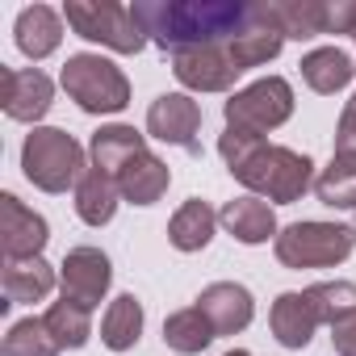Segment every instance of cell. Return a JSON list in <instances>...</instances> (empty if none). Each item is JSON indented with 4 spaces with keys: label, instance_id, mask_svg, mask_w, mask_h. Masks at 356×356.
Segmentation results:
<instances>
[{
    "label": "cell",
    "instance_id": "obj_29",
    "mask_svg": "<svg viewBox=\"0 0 356 356\" xmlns=\"http://www.w3.org/2000/svg\"><path fill=\"white\" fill-rule=\"evenodd\" d=\"M335 159H356V97L339 113V126H335Z\"/></svg>",
    "mask_w": 356,
    "mask_h": 356
},
{
    "label": "cell",
    "instance_id": "obj_18",
    "mask_svg": "<svg viewBox=\"0 0 356 356\" xmlns=\"http://www.w3.org/2000/svg\"><path fill=\"white\" fill-rule=\"evenodd\" d=\"M59 38H63V17L55 9H47V5L22 9V17H17V47H22V55H30L38 63L47 55H55Z\"/></svg>",
    "mask_w": 356,
    "mask_h": 356
},
{
    "label": "cell",
    "instance_id": "obj_9",
    "mask_svg": "<svg viewBox=\"0 0 356 356\" xmlns=\"http://www.w3.org/2000/svg\"><path fill=\"white\" fill-rule=\"evenodd\" d=\"M197 130H202V105L189 92H163V97L151 101V109H147V134L151 138L197 155L202 151Z\"/></svg>",
    "mask_w": 356,
    "mask_h": 356
},
{
    "label": "cell",
    "instance_id": "obj_28",
    "mask_svg": "<svg viewBox=\"0 0 356 356\" xmlns=\"http://www.w3.org/2000/svg\"><path fill=\"white\" fill-rule=\"evenodd\" d=\"M88 314H92V310H84V306L59 298L42 318H47V327L55 331V339H59L63 348H84L88 335H92V318H88Z\"/></svg>",
    "mask_w": 356,
    "mask_h": 356
},
{
    "label": "cell",
    "instance_id": "obj_3",
    "mask_svg": "<svg viewBox=\"0 0 356 356\" xmlns=\"http://www.w3.org/2000/svg\"><path fill=\"white\" fill-rule=\"evenodd\" d=\"M356 310V285L352 281H323V285H310V289H293V293H281L273 302V335L277 343L285 348H306L314 339L318 327H331L339 314Z\"/></svg>",
    "mask_w": 356,
    "mask_h": 356
},
{
    "label": "cell",
    "instance_id": "obj_15",
    "mask_svg": "<svg viewBox=\"0 0 356 356\" xmlns=\"http://www.w3.org/2000/svg\"><path fill=\"white\" fill-rule=\"evenodd\" d=\"M118 193L130 202V206H155L163 193H168V185H172V172H168V163L163 159H155L151 151H138L118 176Z\"/></svg>",
    "mask_w": 356,
    "mask_h": 356
},
{
    "label": "cell",
    "instance_id": "obj_10",
    "mask_svg": "<svg viewBox=\"0 0 356 356\" xmlns=\"http://www.w3.org/2000/svg\"><path fill=\"white\" fill-rule=\"evenodd\" d=\"M55 101V84L38 67H0V105L13 122H38L47 118Z\"/></svg>",
    "mask_w": 356,
    "mask_h": 356
},
{
    "label": "cell",
    "instance_id": "obj_23",
    "mask_svg": "<svg viewBox=\"0 0 356 356\" xmlns=\"http://www.w3.org/2000/svg\"><path fill=\"white\" fill-rule=\"evenodd\" d=\"M352 76H356V63H352L348 51H339V47H318V51H310V55L302 59V80H306L314 92H323V97L348 88Z\"/></svg>",
    "mask_w": 356,
    "mask_h": 356
},
{
    "label": "cell",
    "instance_id": "obj_26",
    "mask_svg": "<svg viewBox=\"0 0 356 356\" xmlns=\"http://www.w3.org/2000/svg\"><path fill=\"white\" fill-rule=\"evenodd\" d=\"M314 193L331 210H356V159H335L331 155V163L314 181Z\"/></svg>",
    "mask_w": 356,
    "mask_h": 356
},
{
    "label": "cell",
    "instance_id": "obj_16",
    "mask_svg": "<svg viewBox=\"0 0 356 356\" xmlns=\"http://www.w3.org/2000/svg\"><path fill=\"white\" fill-rule=\"evenodd\" d=\"M218 222L239 239V243H268L277 239V214L264 197H235L222 206Z\"/></svg>",
    "mask_w": 356,
    "mask_h": 356
},
{
    "label": "cell",
    "instance_id": "obj_25",
    "mask_svg": "<svg viewBox=\"0 0 356 356\" xmlns=\"http://www.w3.org/2000/svg\"><path fill=\"white\" fill-rule=\"evenodd\" d=\"M163 339H168L172 352L197 356V352H206V348L214 343V327H210V318H206L197 306H189V310L168 314V323H163Z\"/></svg>",
    "mask_w": 356,
    "mask_h": 356
},
{
    "label": "cell",
    "instance_id": "obj_20",
    "mask_svg": "<svg viewBox=\"0 0 356 356\" xmlns=\"http://www.w3.org/2000/svg\"><path fill=\"white\" fill-rule=\"evenodd\" d=\"M88 151H92V168L118 176L138 151H147V138H143L134 126H101V130L92 134Z\"/></svg>",
    "mask_w": 356,
    "mask_h": 356
},
{
    "label": "cell",
    "instance_id": "obj_1",
    "mask_svg": "<svg viewBox=\"0 0 356 356\" xmlns=\"http://www.w3.org/2000/svg\"><path fill=\"white\" fill-rule=\"evenodd\" d=\"M130 9L163 55L231 47L268 22V5H248V0H138Z\"/></svg>",
    "mask_w": 356,
    "mask_h": 356
},
{
    "label": "cell",
    "instance_id": "obj_32",
    "mask_svg": "<svg viewBox=\"0 0 356 356\" xmlns=\"http://www.w3.org/2000/svg\"><path fill=\"white\" fill-rule=\"evenodd\" d=\"M352 38H356V26H352Z\"/></svg>",
    "mask_w": 356,
    "mask_h": 356
},
{
    "label": "cell",
    "instance_id": "obj_11",
    "mask_svg": "<svg viewBox=\"0 0 356 356\" xmlns=\"http://www.w3.org/2000/svg\"><path fill=\"white\" fill-rule=\"evenodd\" d=\"M235 47V42H231ZM231 47H206V51H181L172 55V72L193 92H227L243 72L231 55Z\"/></svg>",
    "mask_w": 356,
    "mask_h": 356
},
{
    "label": "cell",
    "instance_id": "obj_27",
    "mask_svg": "<svg viewBox=\"0 0 356 356\" xmlns=\"http://www.w3.org/2000/svg\"><path fill=\"white\" fill-rule=\"evenodd\" d=\"M63 343L47 327V318H22L5 335V356H59Z\"/></svg>",
    "mask_w": 356,
    "mask_h": 356
},
{
    "label": "cell",
    "instance_id": "obj_6",
    "mask_svg": "<svg viewBox=\"0 0 356 356\" xmlns=\"http://www.w3.org/2000/svg\"><path fill=\"white\" fill-rule=\"evenodd\" d=\"M63 17L80 38L101 42V47H109L118 55H138L143 42H147L143 26L134 22V9L118 5V0H67Z\"/></svg>",
    "mask_w": 356,
    "mask_h": 356
},
{
    "label": "cell",
    "instance_id": "obj_19",
    "mask_svg": "<svg viewBox=\"0 0 356 356\" xmlns=\"http://www.w3.org/2000/svg\"><path fill=\"white\" fill-rule=\"evenodd\" d=\"M214 227H218V214L210 210V202L189 197L181 210L172 214V222H168V239H172L176 252H202V248L214 239Z\"/></svg>",
    "mask_w": 356,
    "mask_h": 356
},
{
    "label": "cell",
    "instance_id": "obj_22",
    "mask_svg": "<svg viewBox=\"0 0 356 356\" xmlns=\"http://www.w3.org/2000/svg\"><path fill=\"white\" fill-rule=\"evenodd\" d=\"M0 281H5L9 306H13V302H42V298L55 289V268H51L42 256H34V260H5Z\"/></svg>",
    "mask_w": 356,
    "mask_h": 356
},
{
    "label": "cell",
    "instance_id": "obj_13",
    "mask_svg": "<svg viewBox=\"0 0 356 356\" xmlns=\"http://www.w3.org/2000/svg\"><path fill=\"white\" fill-rule=\"evenodd\" d=\"M47 239L51 231L42 214L22 206V197L13 193L0 197V248H5V260H34L47 248Z\"/></svg>",
    "mask_w": 356,
    "mask_h": 356
},
{
    "label": "cell",
    "instance_id": "obj_31",
    "mask_svg": "<svg viewBox=\"0 0 356 356\" xmlns=\"http://www.w3.org/2000/svg\"><path fill=\"white\" fill-rule=\"evenodd\" d=\"M227 356H248V352H243V348H235V352H227Z\"/></svg>",
    "mask_w": 356,
    "mask_h": 356
},
{
    "label": "cell",
    "instance_id": "obj_7",
    "mask_svg": "<svg viewBox=\"0 0 356 356\" xmlns=\"http://www.w3.org/2000/svg\"><path fill=\"white\" fill-rule=\"evenodd\" d=\"M273 248L285 268H331L352 256L356 231L339 222H293L277 235Z\"/></svg>",
    "mask_w": 356,
    "mask_h": 356
},
{
    "label": "cell",
    "instance_id": "obj_2",
    "mask_svg": "<svg viewBox=\"0 0 356 356\" xmlns=\"http://www.w3.org/2000/svg\"><path fill=\"white\" fill-rule=\"evenodd\" d=\"M218 151H222L227 172L235 181H243L252 193H260V197H268L277 206L298 202L314 185V163L306 155H298L289 147H277V143H264L256 134L222 130Z\"/></svg>",
    "mask_w": 356,
    "mask_h": 356
},
{
    "label": "cell",
    "instance_id": "obj_14",
    "mask_svg": "<svg viewBox=\"0 0 356 356\" xmlns=\"http://www.w3.org/2000/svg\"><path fill=\"white\" fill-rule=\"evenodd\" d=\"M197 310L210 318L214 335H235V331H243V327L252 323L256 302H252V293H248L243 285H235V281H214V285L202 289Z\"/></svg>",
    "mask_w": 356,
    "mask_h": 356
},
{
    "label": "cell",
    "instance_id": "obj_4",
    "mask_svg": "<svg viewBox=\"0 0 356 356\" xmlns=\"http://www.w3.org/2000/svg\"><path fill=\"white\" fill-rule=\"evenodd\" d=\"M22 172H26V181L38 185L42 193H67V189L80 185V176L88 172L84 168V147L67 130L38 126V130L26 134Z\"/></svg>",
    "mask_w": 356,
    "mask_h": 356
},
{
    "label": "cell",
    "instance_id": "obj_5",
    "mask_svg": "<svg viewBox=\"0 0 356 356\" xmlns=\"http://www.w3.org/2000/svg\"><path fill=\"white\" fill-rule=\"evenodd\" d=\"M59 80H63V92L84 113H122L130 105V80L122 76L118 63L101 55H72Z\"/></svg>",
    "mask_w": 356,
    "mask_h": 356
},
{
    "label": "cell",
    "instance_id": "obj_17",
    "mask_svg": "<svg viewBox=\"0 0 356 356\" xmlns=\"http://www.w3.org/2000/svg\"><path fill=\"white\" fill-rule=\"evenodd\" d=\"M268 17L285 38L331 34V5L327 0H281V5H268Z\"/></svg>",
    "mask_w": 356,
    "mask_h": 356
},
{
    "label": "cell",
    "instance_id": "obj_8",
    "mask_svg": "<svg viewBox=\"0 0 356 356\" xmlns=\"http://www.w3.org/2000/svg\"><path fill=\"white\" fill-rule=\"evenodd\" d=\"M289 113H293V88L281 76H268V80H256L227 101V130L264 138L268 130L289 122Z\"/></svg>",
    "mask_w": 356,
    "mask_h": 356
},
{
    "label": "cell",
    "instance_id": "obj_30",
    "mask_svg": "<svg viewBox=\"0 0 356 356\" xmlns=\"http://www.w3.org/2000/svg\"><path fill=\"white\" fill-rule=\"evenodd\" d=\"M331 343H335V356H356V310L331 323Z\"/></svg>",
    "mask_w": 356,
    "mask_h": 356
},
{
    "label": "cell",
    "instance_id": "obj_24",
    "mask_svg": "<svg viewBox=\"0 0 356 356\" xmlns=\"http://www.w3.org/2000/svg\"><path fill=\"white\" fill-rule=\"evenodd\" d=\"M138 335H143V302H138L134 293L113 298L109 310H105V318H101V339H105V348L126 352V348L138 343Z\"/></svg>",
    "mask_w": 356,
    "mask_h": 356
},
{
    "label": "cell",
    "instance_id": "obj_12",
    "mask_svg": "<svg viewBox=\"0 0 356 356\" xmlns=\"http://www.w3.org/2000/svg\"><path fill=\"white\" fill-rule=\"evenodd\" d=\"M63 298L84 306V310H97L109 281H113V268H109V256L101 248H72L63 256Z\"/></svg>",
    "mask_w": 356,
    "mask_h": 356
},
{
    "label": "cell",
    "instance_id": "obj_21",
    "mask_svg": "<svg viewBox=\"0 0 356 356\" xmlns=\"http://www.w3.org/2000/svg\"><path fill=\"white\" fill-rule=\"evenodd\" d=\"M118 181L109 172H101V168H88L84 176H80V185H76V214L88 222V227H105L109 218H113V210H118Z\"/></svg>",
    "mask_w": 356,
    "mask_h": 356
}]
</instances>
